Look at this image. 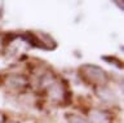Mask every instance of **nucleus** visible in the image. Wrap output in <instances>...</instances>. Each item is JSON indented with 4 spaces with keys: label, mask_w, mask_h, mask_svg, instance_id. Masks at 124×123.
I'll return each mask as SVG.
<instances>
[{
    "label": "nucleus",
    "mask_w": 124,
    "mask_h": 123,
    "mask_svg": "<svg viewBox=\"0 0 124 123\" xmlns=\"http://www.w3.org/2000/svg\"><path fill=\"white\" fill-rule=\"evenodd\" d=\"M80 74L88 82H92L97 86H103L107 80V74L101 67L94 65H84L80 67Z\"/></svg>",
    "instance_id": "f257e3e1"
},
{
    "label": "nucleus",
    "mask_w": 124,
    "mask_h": 123,
    "mask_svg": "<svg viewBox=\"0 0 124 123\" xmlns=\"http://www.w3.org/2000/svg\"><path fill=\"white\" fill-rule=\"evenodd\" d=\"M89 123H110L111 122V115L105 110L94 109L88 111V119Z\"/></svg>",
    "instance_id": "f03ea898"
},
{
    "label": "nucleus",
    "mask_w": 124,
    "mask_h": 123,
    "mask_svg": "<svg viewBox=\"0 0 124 123\" xmlns=\"http://www.w3.org/2000/svg\"><path fill=\"white\" fill-rule=\"evenodd\" d=\"M96 93H97V96H98V97L102 100L103 102H114L115 100H116L115 93L111 90L106 88L105 86H97Z\"/></svg>",
    "instance_id": "7ed1b4c3"
},
{
    "label": "nucleus",
    "mask_w": 124,
    "mask_h": 123,
    "mask_svg": "<svg viewBox=\"0 0 124 123\" xmlns=\"http://www.w3.org/2000/svg\"><path fill=\"white\" fill-rule=\"evenodd\" d=\"M7 83L9 84V87H12V88H23V87H26V84H27V79L23 75L13 74L7 79Z\"/></svg>",
    "instance_id": "20e7f679"
},
{
    "label": "nucleus",
    "mask_w": 124,
    "mask_h": 123,
    "mask_svg": "<svg viewBox=\"0 0 124 123\" xmlns=\"http://www.w3.org/2000/svg\"><path fill=\"white\" fill-rule=\"evenodd\" d=\"M65 118H66V121H67V123H89L87 121V118L81 117L79 114H74V113L66 114Z\"/></svg>",
    "instance_id": "39448f33"
},
{
    "label": "nucleus",
    "mask_w": 124,
    "mask_h": 123,
    "mask_svg": "<svg viewBox=\"0 0 124 123\" xmlns=\"http://www.w3.org/2000/svg\"><path fill=\"white\" fill-rule=\"evenodd\" d=\"M3 119H4V117H3V114H0V123H3Z\"/></svg>",
    "instance_id": "423d86ee"
},
{
    "label": "nucleus",
    "mask_w": 124,
    "mask_h": 123,
    "mask_svg": "<svg viewBox=\"0 0 124 123\" xmlns=\"http://www.w3.org/2000/svg\"><path fill=\"white\" fill-rule=\"evenodd\" d=\"M9 123H13V122H9ZM14 123H16V122H14Z\"/></svg>",
    "instance_id": "0eeeda50"
}]
</instances>
